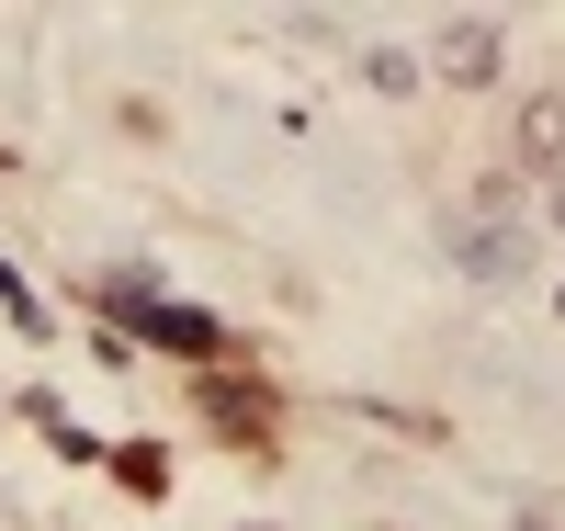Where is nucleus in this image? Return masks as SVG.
I'll use <instances>...</instances> for the list:
<instances>
[{"label":"nucleus","instance_id":"f257e3e1","mask_svg":"<svg viewBox=\"0 0 565 531\" xmlns=\"http://www.w3.org/2000/svg\"><path fill=\"white\" fill-rule=\"evenodd\" d=\"M125 317L148 328L159 351H193V362H215V351H226V328H215L204 306H170V295H136V283H125Z\"/></svg>","mask_w":565,"mask_h":531},{"label":"nucleus","instance_id":"f03ea898","mask_svg":"<svg viewBox=\"0 0 565 531\" xmlns=\"http://www.w3.org/2000/svg\"><path fill=\"white\" fill-rule=\"evenodd\" d=\"M452 68H463V79H487V68H498V34L463 23V34H452Z\"/></svg>","mask_w":565,"mask_h":531}]
</instances>
